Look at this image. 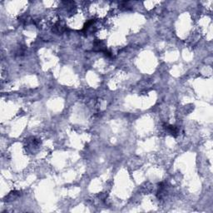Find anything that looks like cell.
<instances>
[{
	"mask_svg": "<svg viewBox=\"0 0 213 213\" xmlns=\"http://www.w3.org/2000/svg\"><path fill=\"white\" fill-rule=\"evenodd\" d=\"M163 127L166 129V131L167 132H169L171 135H172L174 138H177V135H178V132H179V129L177 128L176 126H173V125H170V124L165 123L163 125Z\"/></svg>",
	"mask_w": 213,
	"mask_h": 213,
	"instance_id": "cell-1",
	"label": "cell"
},
{
	"mask_svg": "<svg viewBox=\"0 0 213 213\" xmlns=\"http://www.w3.org/2000/svg\"><path fill=\"white\" fill-rule=\"evenodd\" d=\"M66 30V27L60 22L56 23L53 27V32L56 34H62Z\"/></svg>",
	"mask_w": 213,
	"mask_h": 213,
	"instance_id": "cell-2",
	"label": "cell"
},
{
	"mask_svg": "<svg viewBox=\"0 0 213 213\" xmlns=\"http://www.w3.org/2000/svg\"><path fill=\"white\" fill-rule=\"evenodd\" d=\"M93 46H94L95 51H100L102 52V53H104L106 50V48L105 47V44H103V42L100 41V40H96V41L94 42Z\"/></svg>",
	"mask_w": 213,
	"mask_h": 213,
	"instance_id": "cell-3",
	"label": "cell"
}]
</instances>
